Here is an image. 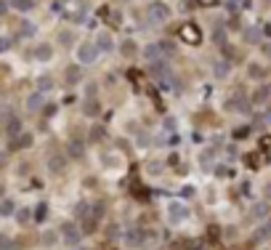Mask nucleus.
<instances>
[{
	"mask_svg": "<svg viewBox=\"0 0 271 250\" xmlns=\"http://www.w3.org/2000/svg\"><path fill=\"white\" fill-rule=\"evenodd\" d=\"M67 77H69V83H80V72H77L75 67H69V72H67Z\"/></svg>",
	"mask_w": 271,
	"mask_h": 250,
	"instance_id": "19",
	"label": "nucleus"
},
{
	"mask_svg": "<svg viewBox=\"0 0 271 250\" xmlns=\"http://www.w3.org/2000/svg\"><path fill=\"white\" fill-rule=\"evenodd\" d=\"M19 147H22V149H30L32 147V144H35V136H32V133H22V136H19Z\"/></svg>",
	"mask_w": 271,
	"mask_h": 250,
	"instance_id": "12",
	"label": "nucleus"
},
{
	"mask_svg": "<svg viewBox=\"0 0 271 250\" xmlns=\"http://www.w3.org/2000/svg\"><path fill=\"white\" fill-rule=\"evenodd\" d=\"M11 45H14V40H11L8 35H0V54H8Z\"/></svg>",
	"mask_w": 271,
	"mask_h": 250,
	"instance_id": "14",
	"label": "nucleus"
},
{
	"mask_svg": "<svg viewBox=\"0 0 271 250\" xmlns=\"http://www.w3.org/2000/svg\"><path fill=\"white\" fill-rule=\"evenodd\" d=\"M77 250H90V248H77Z\"/></svg>",
	"mask_w": 271,
	"mask_h": 250,
	"instance_id": "22",
	"label": "nucleus"
},
{
	"mask_svg": "<svg viewBox=\"0 0 271 250\" xmlns=\"http://www.w3.org/2000/svg\"><path fill=\"white\" fill-rule=\"evenodd\" d=\"M35 32H37V27H35V24H32V22H24V24H22V35L32 37V35H35Z\"/></svg>",
	"mask_w": 271,
	"mask_h": 250,
	"instance_id": "16",
	"label": "nucleus"
},
{
	"mask_svg": "<svg viewBox=\"0 0 271 250\" xmlns=\"http://www.w3.org/2000/svg\"><path fill=\"white\" fill-rule=\"evenodd\" d=\"M14 200H3L0 202V219H11V216H14Z\"/></svg>",
	"mask_w": 271,
	"mask_h": 250,
	"instance_id": "11",
	"label": "nucleus"
},
{
	"mask_svg": "<svg viewBox=\"0 0 271 250\" xmlns=\"http://www.w3.org/2000/svg\"><path fill=\"white\" fill-rule=\"evenodd\" d=\"M83 112H85V115H88V117H93V115H96V112H98V104H93V101H88V104H85V107H83Z\"/></svg>",
	"mask_w": 271,
	"mask_h": 250,
	"instance_id": "17",
	"label": "nucleus"
},
{
	"mask_svg": "<svg viewBox=\"0 0 271 250\" xmlns=\"http://www.w3.org/2000/svg\"><path fill=\"white\" fill-rule=\"evenodd\" d=\"M8 8L19 11V14H30L35 8V0H8Z\"/></svg>",
	"mask_w": 271,
	"mask_h": 250,
	"instance_id": "8",
	"label": "nucleus"
},
{
	"mask_svg": "<svg viewBox=\"0 0 271 250\" xmlns=\"http://www.w3.org/2000/svg\"><path fill=\"white\" fill-rule=\"evenodd\" d=\"M43 101H45V98H43L40 91H37V94H30V96H27V109H30V112H37V109L43 107Z\"/></svg>",
	"mask_w": 271,
	"mask_h": 250,
	"instance_id": "10",
	"label": "nucleus"
},
{
	"mask_svg": "<svg viewBox=\"0 0 271 250\" xmlns=\"http://www.w3.org/2000/svg\"><path fill=\"white\" fill-rule=\"evenodd\" d=\"M54 45L51 43H37V48H35V62H40V64H48V62H54Z\"/></svg>",
	"mask_w": 271,
	"mask_h": 250,
	"instance_id": "6",
	"label": "nucleus"
},
{
	"mask_svg": "<svg viewBox=\"0 0 271 250\" xmlns=\"http://www.w3.org/2000/svg\"><path fill=\"white\" fill-rule=\"evenodd\" d=\"M93 45H96L98 54H101V51H104V54H109V51H115V37H112L109 32H98Z\"/></svg>",
	"mask_w": 271,
	"mask_h": 250,
	"instance_id": "7",
	"label": "nucleus"
},
{
	"mask_svg": "<svg viewBox=\"0 0 271 250\" xmlns=\"http://www.w3.org/2000/svg\"><path fill=\"white\" fill-rule=\"evenodd\" d=\"M59 240H64L69 248H77V245H80V240H83V232L77 229V223L64 221L61 226H59Z\"/></svg>",
	"mask_w": 271,
	"mask_h": 250,
	"instance_id": "3",
	"label": "nucleus"
},
{
	"mask_svg": "<svg viewBox=\"0 0 271 250\" xmlns=\"http://www.w3.org/2000/svg\"><path fill=\"white\" fill-rule=\"evenodd\" d=\"M51 173H59V170H64V157H51Z\"/></svg>",
	"mask_w": 271,
	"mask_h": 250,
	"instance_id": "13",
	"label": "nucleus"
},
{
	"mask_svg": "<svg viewBox=\"0 0 271 250\" xmlns=\"http://www.w3.org/2000/svg\"><path fill=\"white\" fill-rule=\"evenodd\" d=\"M147 16L151 19V24H168L170 16H173V11H170V5L165 3V0H149L147 3Z\"/></svg>",
	"mask_w": 271,
	"mask_h": 250,
	"instance_id": "1",
	"label": "nucleus"
},
{
	"mask_svg": "<svg viewBox=\"0 0 271 250\" xmlns=\"http://www.w3.org/2000/svg\"><path fill=\"white\" fill-rule=\"evenodd\" d=\"M0 250H11V240L5 234H0Z\"/></svg>",
	"mask_w": 271,
	"mask_h": 250,
	"instance_id": "20",
	"label": "nucleus"
},
{
	"mask_svg": "<svg viewBox=\"0 0 271 250\" xmlns=\"http://www.w3.org/2000/svg\"><path fill=\"white\" fill-rule=\"evenodd\" d=\"M165 216H168L170 223H183L189 219V205H186V202H181V200H173V202L165 205Z\"/></svg>",
	"mask_w": 271,
	"mask_h": 250,
	"instance_id": "2",
	"label": "nucleus"
},
{
	"mask_svg": "<svg viewBox=\"0 0 271 250\" xmlns=\"http://www.w3.org/2000/svg\"><path fill=\"white\" fill-rule=\"evenodd\" d=\"M75 56H77V64H83V67H90V64H96L98 51H96V45L90 43V40H85V43H80V45H77Z\"/></svg>",
	"mask_w": 271,
	"mask_h": 250,
	"instance_id": "4",
	"label": "nucleus"
},
{
	"mask_svg": "<svg viewBox=\"0 0 271 250\" xmlns=\"http://www.w3.org/2000/svg\"><path fill=\"white\" fill-rule=\"evenodd\" d=\"M122 242L128 248H133V250H138V248H144L147 245V234L141 232V229H125V234H122Z\"/></svg>",
	"mask_w": 271,
	"mask_h": 250,
	"instance_id": "5",
	"label": "nucleus"
},
{
	"mask_svg": "<svg viewBox=\"0 0 271 250\" xmlns=\"http://www.w3.org/2000/svg\"><path fill=\"white\" fill-rule=\"evenodd\" d=\"M56 240H59V234H56V232H43V245H45V248L56 245Z\"/></svg>",
	"mask_w": 271,
	"mask_h": 250,
	"instance_id": "15",
	"label": "nucleus"
},
{
	"mask_svg": "<svg viewBox=\"0 0 271 250\" xmlns=\"http://www.w3.org/2000/svg\"><path fill=\"white\" fill-rule=\"evenodd\" d=\"M5 8H8V5H5V3H0V11H5Z\"/></svg>",
	"mask_w": 271,
	"mask_h": 250,
	"instance_id": "21",
	"label": "nucleus"
},
{
	"mask_svg": "<svg viewBox=\"0 0 271 250\" xmlns=\"http://www.w3.org/2000/svg\"><path fill=\"white\" fill-rule=\"evenodd\" d=\"M144 56H147V62H160V59H162V48L157 43H151V45L144 48Z\"/></svg>",
	"mask_w": 271,
	"mask_h": 250,
	"instance_id": "9",
	"label": "nucleus"
},
{
	"mask_svg": "<svg viewBox=\"0 0 271 250\" xmlns=\"http://www.w3.org/2000/svg\"><path fill=\"white\" fill-rule=\"evenodd\" d=\"M8 133H11V136L22 133V123H19V120H11V125H8Z\"/></svg>",
	"mask_w": 271,
	"mask_h": 250,
	"instance_id": "18",
	"label": "nucleus"
}]
</instances>
